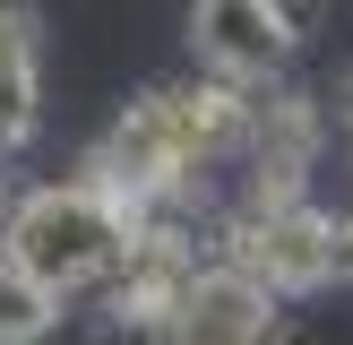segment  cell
<instances>
[{"label":"cell","mask_w":353,"mask_h":345,"mask_svg":"<svg viewBox=\"0 0 353 345\" xmlns=\"http://www.w3.org/2000/svg\"><path fill=\"white\" fill-rule=\"evenodd\" d=\"M52 319H61V293H52L43 276H26L9 250H0V345H34Z\"/></svg>","instance_id":"cell-7"},{"label":"cell","mask_w":353,"mask_h":345,"mask_svg":"<svg viewBox=\"0 0 353 345\" xmlns=\"http://www.w3.org/2000/svg\"><path fill=\"white\" fill-rule=\"evenodd\" d=\"M268 9L285 17V34H293V43H302V34H310V17H319V0H268Z\"/></svg>","instance_id":"cell-9"},{"label":"cell","mask_w":353,"mask_h":345,"mask_svg":"<svg viewBox=\"0 0 353 345\" xmlns=\"http://www.w3.org/2000/svg\"><path fill=\"white\" fill-rule=\"evenodd\" d=\"M345 103H353V86H345Z\"/></svg>","instance_id":"cell-11"},{"label":"cell","mask_w":353,"mask_h":345,"mask_svg":"<svg viewBox=\"0 0 353 345\" xmlns=\"http://www.w3.org/2000/svg\"><path fill=\"white\" fill-rule=\"evenodd\" d=\"M172 345H268L276 337V293L259 276H241L233 259L224 268H190L181 293L164 302Z\"/></svg>","instance_id":"cell-3"},{"label":"cell","mask_w":353,"mask_h":345,"mask_svg":"<svg viewBox=\"0 0 353 345\" xmlns=\"http://www.w3.org/2000/svg\"><path fill=\"white\" fill-rule=\"evenodd\" d=\"M233 268L259 276L268 293H310L336 276V224L293 190V199H250V216L233 224Z\"/></svg>","instance_id":"cell-2"},{"label":"cell","mask_w":353,"mask_h":345,"mask_svg":"<svg viewBox=\"0 0 353 345\" xmlns=\"http://www.w3.org/2000/svg\"><path fill=\"white\" fill-rule=\"evenodd\" d=\"M34 103H43V34L26 0H0V155L34 138Z\"/></svg>","instance_id":"cell-6"},{"label":"cell","mask_w":353,"mask_h":345,"mask_svg":"<svg viewBox=\"0 0 353 345\" xmlns=\"http://www.w3.org/2000/svg\"><path fill=\"white\" fill-rule=\"evenodd\" d=\"M95 345H172V328H164V310H121Z\"/></svg>","instance_id":"cell-8"},{"label":"cell","mask_w":353,"mask_h":345,"mask_svg":"<svg viewBox=\"0 0 353 345\" xmlns=\"http://www.w3.org/2000/svg\"><path fill=\"white\" fill-rule=\"evenodd\" d=\"M155 112H164L172 147H181V164L199 172L207 155H224L241 138V121H250V103H241L233 78H190V86H155Z\"/></svg>","instance_id":"cell-5"},{"label":"cell","mask_w":353,"mask_h":345,"mask_svg":"<svg viewBox=\"0 0 353 345\" xmlns=\"http://www.w3.org/2000/svg\"><path fill=\"white\" fill-rule=\"evenodd\" d=\"M190 34H199L207 69H216V78H233V86L276 78V69H285V52H293L285 17H276L268 0H199V9H190Z\"/></svg>","instance_id":"cell-4"},{"label":"cell","mask_w":353,"mask_h":345,"mask_svg":"<svg viewBox=\"0 0 353 345\" xmlns=\"http://www.w3.org/2000/svg\"><path fill=\"white\" fill-rule=\"evenodd\" d=\"M336 276H353V216L336 224Z\"/></svg>","instance_id":"cell-10"},{"label":"cell","mask_w":353,"mask_h":345,"mask_svg":"<svg viewBox=\"0 0 353 345\" xmlns=\"http://www.w3.org/2000/svg\"><path fill=\"white\" fill-rule=\"evenodd\" d=\"M130 207L95 181H69V190H26L0 224V250L17 259L26 276H43L52 293H78L95 276H112V259L130 250Z\"/></svg>","instance_id":"cell-1"}]
</instances>
